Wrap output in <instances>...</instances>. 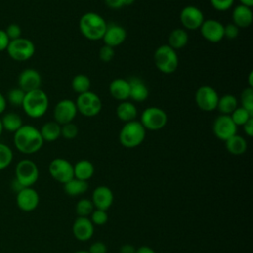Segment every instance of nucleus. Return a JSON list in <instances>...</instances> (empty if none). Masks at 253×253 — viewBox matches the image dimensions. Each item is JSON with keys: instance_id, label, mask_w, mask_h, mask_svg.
Wrapping results in <instances>:
<instances>
[{"instance_id": "603ef678", "label": "nucleus", "mask_w": 253, "mask_h": 253, "mask_svg": "<svg viewBox=\"0 0 253 253\" xmlns=\"http://www.w3.org/2000/svg\"><path fill=\"white\" fill-rule=\"evenodd\" d=\"M239 2L241 5H244V6H247L250 8H252V6H253V0H239Z\"/></svg>"}, {"instance_id": "cd10ccee", "label": "nucleus", "mask_w": 253, "mask_h": 253, "mask_svg": "<svg viewBox=\"0 0 253 253\" xmlns=\"http://www.w3.org/2000/svg\"><path fill=\"white\" fill-rule=\"evenodd\" d=\"M88 188H89V184L87 181L79 180L76 178H73L70 181L63 184V189L65 194L70 197L81 196L87 192Z\"/></svg>"}, {"instance_id": "9b49d317", "label": "nucleus", "mask_w": 253, "mask_h": 253, "mask_svg": "<svg viewBox=\"0 0 253 253\" xmlns=\"http://www.w3.org/2000/svg\"><path fill=\"white\" fill-rule=\"evenodd\" d=\"M48 172L50 176L57 182L65 184L74 178L73 165L67 159L54 158L48 165Z\"/></svg>"}, {"instance_id": "864d4df0", "label": "nucleus", "mask_w": 253, "mask_h": 253, "mask_svg": "<svg viewBox=\"0 0 253 253\" xmlns=\"http://www.w3.org/2000/svg\"><path fill=\"white\" fill-rule=\"evenodd\" d=\"M252 77H253V71H250L248 74V84L250 88H253V81H252Z\"/></svg>"}, {"instance_id": "2f4dec72", "label": "nucleus", "mask_w": 253, "mask_h": 253, "mask_svg": "<svg viewBox=\"0 0 253 253\" xmlns=\"http://www.w3.org/2000/svg\"><path fill=\"white\" fill-rule=\"evenodd\" d=\"M91 81L89 77L85 74H77L73 77L71 81V88L75 93L82 94L87 91H90Z\"/></svg>"}, {"instance_id": "4468645a", "label": "nucleus", "mask_w": 253, "mask_h": 253, "mask_svg": "<svg viewBox=\"0 0 253 253\" xmlns=\"http://www.w3.org/2000/svg\"><path fill=\"white\" fill-rule=\"evenodd\" d=\"M77 113L78 112L75 102L69 99H63L59 101L53 109L54 122H56L60 126L71 123L75 119Z\"/></svg>"}, {"instance_id": "20e7f679", "label": "nucleus", "mask_w": 253, "mask_h": 253, "mask_svg": "<svg viewBox=\"0 0 253 253\" xmlns=\"http://www.w3.org/2000/svg\"><path fill=\"white\" fill-rule=\"evenodd\" d=\"M146 129L138 121L125 123L119 133L120 143L126 148H134L140 145L145 138Z\"/></svg>"}, {"instance_id": "f3484780", "label": "nucleus", "mask_w": 253, "mask_h": 253, "mask_svg": "<svg viewBox=\"0 0 253 253\" xmlns=\"http://www.w3.org/2000/svg\"><path fill=\"white\" fill-rule=\"evenodd\" d=\"M42 77L39 71L33 68L24 69L18 77L19 88L22 89L25 93L37 90L41 88Z\"/></svg>"}, {"instance_id": "39448f33", "label": "nucleus", "mask_w": 253, "mask_h": 253, "mask_svg": "<svg viewBox=\"0 0 253 253\" xmlns=\"http://www.w3.org/2000/svg\"><path fill=\"white\" fill-rule=\"evenodd\" d=\"M156 68L165 74H171L176 71L179 65V57L175 49L168 44L158 46L153 54Z\"/></svg>"}, {"instance_id": "9d476101", "label": "nucleus", "mask_w": 253, "mask_h": 253, "mask_svg": "<svg viewBox=\"0 0 253 253\" xmlns=\"http://www.w3.org/2000/svg\"><path fill=\"white\" fill-rule=\"evenodd\" d=\"M219 96L216 90L211 86H201L195 93V102L199 109L205 112L216 110Z\"/></svg>"}, {"instance_id": "bb28decb", "label": "nucleus", "mask_w": 253, "mask_h": 253, "mask_svg": "<svg viewBox=\"0 0 253 253\" xmlns=\"http://www.w3.org/2000/svg\"><path fill=\"white\" fill-rule=\"evenodd\" d=\"M189 42V35L185 29H174L168 37V45L173 49H180L187 45Z\"/></svg>"}, {"instance_id": "423d86ee", "label": "nucleus", "mask_w": 253, "mask_h": 253, "mask_svg": "<svg viewBox=\"0 0 253 253\" xmlns=\"http://www.w3.org/2000/svg\"><path fill=\"white\" fill-rule=\"evenodd\" d=\"M39 179V168L37 164L30 159L19 161L15 168V184L19 189L32 187Z\"/></svg>"}, {"instance_id": "473e14b6", "label": "nucleus", "mask_w": 253, "mask_h": 253, "mask_svg": "<svg viewBox=\"0 0 253 253\" xmlns=\"http://www.w3.org/2000/svg\"><path fill=\"white\" fill-rule=\"evenodd\" d=\"M95 210V207L91 200L89 199H81L76 203L75 206V212L77 216L81 217H88Z\"/></svg>"}, {"instance_id": "f257e3e1", "label": "nucleus", "mask_w": 253, "mask_h": 253, "mask_svg": "<svg viewBox=\"0 0 253 253\" xmlns=\"http://www.w3.org/2000/svg\"><path fill=\"white\" fill-rule=\"evenodd\" d=\"M14 144L20 152L33 154L42 148L43 139L40 129L31 125H23L14 132Z\"/></svg>"}, {"instance_id": "49530a36", "label": "nucleus", "mask_w": 253, "mask_h": 253, "mask_svg": "<svg viewBox=\"0 0 253 253\" xmlns=\"http://www.w3.org/2000/svg\"><path fill=\"white\" fill-rule=\"evenodd\" d=\"M105 4L111 9H120L124 7V0H104Z\"/></svg>"}, {"instance_id": "a19ab883", "label": "nucleus", "mask_w": 253, "mask_h": 253, "mask_svg": "<svg viewBox=\"0 0 253 253\" xmlns=\"http://www.w3.org/2000/svg\"><path fill=\"white\" fill-rule=\"evenodd\" d=\"M210 2L212 8L221 12L227 11L234 4V0H210Z\"/></svg>"}, {"instance_id": "4d7b16f0", "label": "nucleus", "mask_w": 253, "mask_h": 253, "mask_svg": "<svg viewBox=\"0 0 253 253\" xmlns=\"http://www.w3.org/2000/svg\"><path fill=\"white\" fill-rule=\"evenodd\" d=\"M2 131H3V126H2V124H1V119H0V136L2 134Z\"/></svg>"}, {"instance_id": "8fccbe9b", "label": "nucleus", "mask_w": 253, "mask_h": 253, "mask_svg": "<svg viewBox=\"0 0 253 253\" xmlns=\"http://www.w3.org/2000/svg\"><path fill=\"white\" fill-rule=\"evenodd\" d=\"M135 253H156L151 247L149 246H146V245H143V246H140L136 249Z\"/></svg>"}, {"instance_id": "6e6552de", "label": "nucleus", "mask_w": 253, "mask_h": 253, "mask_svg": "<svg viewBox=\"0 0 253 253\" xmlns=\"http://www.w3.org/2000/svg\"><path fill=\"white\" fill-rule=\"evenodd\" d=\"M75 105L77 108V112H79L82 116L88 118L97 116L101 112L103 107L100 97L91 91L79 94L75 101Z\"/></svg>"}, {"instance_id": "e433bc0d", "label": "nucleus", "mask_w": 253, "mask_h": 253, "mask_svg": "<svg viewBox=\"0 0 253 253\" xmlns=\"http://www.w3.org/2000/svg\"><path fill=\"white\" fill-rule=\"evenodd\" d=\"M25 94L26 93L19 87L13 88V89L9 90L8 95H7V100L11 105H13L15 107H19V106H22V104H23Z\"/></svg>"}, {"instance_id": "09e8293b", "label": "nucleus", "mask_w": 253, "mask_h": 253, "mask_svg": "<svg viewBox=\"0 0 253 253\" xmlns=\"http://www.w3.org/2000/svg\"><path fill=\"white\" fill-rule=\"evenodd\" d=\"M136 248H134L133 245L126 243V244H123L120 248V253H135Z\"/></svg>"}, {"instance_id": "393cba45", "label": "nucleus", "mask_w": 253, "mask_h": 253, "mask_svg": "<svg viewBox=\"0 0 253 253\" xmlns=\"http://www.w3.org/2000/svg\"><path fill=\"white\" fill-rule=\"evenodd\" d=\"M116 115L121 121H123L125 123H128V122L135 120V118L137 116V109L133 103H131L127 100L122 101L117 106Z\"/></svg>"}, {"instance_id": "f704fd0d", "label": "nucleus", "mask_w": 253, "mask_h": 253, "mask_svg": "<svg viewBox=\"0 0 253 253\" xmlns=\"http://www.w3.org/2000/svg\"><path fill=\"white\" fill-rule=\"evenodd\" d=\"M12 160H13L12 149L8 145L0 142V170L7 168L11 164Z\"/></svg>"}, {"instance_id": "aec40b11", "label": "nucleus", "mask_w": 253, "mask_h": 253, "mask_svg": "<svg viewBox=\"0 0 253 253\" xmlns=\"http://www.w3.org/2000/svg\"><path fill=\"white\" fill-rule=\"evenodd\" d=\"M94 224L89 217L78 216L72 224V233L79 241H87L94 234Z\"/></svg>"}, {"instance_id": "5fc2aeb1", "label": "nucleus", "mask_w": 253, "mask_h": 253, "mask_svg": "<svg viewBox=\"0 0 253 253\" xmlns=\"http://www.w3.org/2000/svg\"><path fill=\"white\" fill-rule=\"evenodd\" d=\"M135 0H124V5L125 6H130L131 4H133Z\"/></svg>"}, {"instance_id": "a878e982", "label": "nucleus", "mask_w": 253, "mask_h": 253, "mask_svg": "<svg viewBox=\"0 0 253 253\" xmlns=\"http://www.w3.org/2000/svg\"><path fill=\"white\" fill-rule=\"evenodd\" d=\"M226 150L232 155H241L247 149V141L239 134H234L225 141Z\"/></svg>"}, {"instance_id": "ea45409f", "label": "nucleus", "mask_w": 253, "mask_h": 253, "mask_svg": "<svg viewBox=\"0 0 253 253\" xmlns=\"http://www.w3.org/2000/svg\"><path fill=\"white\" fill-rule=\"evenodd\" d=\"M115 56V50L114 47H111L109 45L104 44L103 46H101V48L99 49V58L103 61V62H109L111 61Z\"/></svg>"}, {"instance_id": "37998d69", "label": "nucleus", "mask_w": 253, "mask_h": 253, "mask_svg": "<svg viewBox=\"0 0 253 253\" xmlns=\"http://www.w3.org/2000/svg\"><path fill=\"white\" fill-rule=\"evenodd\" d=\"M239 34V28L236 27L233 23L227 24L223 28V37L228 40H234Z\"/></svg>"}, {"instance_id": "de8ad7c7", "label": "nucleus", "mask_w": 253, "mask_h": 253, "mask_svg": "<svg viewBox=\"0 0 253 253\" xmlns=\"http://www.w3.org/2000/svg\"><path fill=\"white\" fill-rule=\"evenodd\" d=\"M243 130L245 132V134L249 137H251L253 135V118H251L250 120H248L243 126Z\"/></svg>"}, {"instance_id": "7c9ffc66", "label": "nucleus", "mask_w": 253, "mask_h": 253, "mask_svg": "<svg viewBox=\"0 0 253 253\" xmlns=\"http://www.w3.org/2000/svg\"><path fill=\"white\" fill-rule=\"evenodd\" d=\"M1 124L3 129L9 132H15L23 126L22 118L16 113H8L4 115L1 118Z\"/></svg>"}, {"instance_id": "b1692460", "label": "nucleus", "mask_w": 253, "mask_h": 253, "mask_svg": "<svg viewBox=\"0 0 253 253\" xmlns=\"http://www.w3.org/2000/svg\"><path fill=\"white\" fill-rule=\"evenodd\" d=\"M73 173L74 178L88 182L95 173V167L91 161L82 159L73 165Z\"/></svg>"}, {"instance_id": "6ab92c4d", "label": "nucleus", "mask_w": 253, "mask_h": 253, "mask_svg": "<svg viewBox=\"0 0 253 253\" xmlns=\"http://www.w3.org/2000/svg\"><path fill=\"white\" fill-rule=\"evenodd\" d=\"M91 201L95 209L108 211L114 202L113 191L107 186H98L92 193Z\"/></svg>"}, {"instance_id": "72a5a7b5", "label": "nucleus", "mask_w": 253, "mask_h": 253, "mask_svg": "<svg viewBox=\"0 0 253 253\" xmlns=\"http://www.w3.org/2000/svg\"><path fill=\"white\" fill-rule=\"evenodd\" d=\"M229 116L236 126H242L248 120L253 118V114L249 113L247 110L243 109L242 107H237Z\"/></svg>"}, {"instance_id": "0eeeda50", "label": "nucleus", "mask_w": 253, "mask_h": 253, "mask_svg": "<svg viewBox=\"0 0 253 253\" xmlns=\"http://www.w3.org/2000/svg\"><path fill=\"white\" fill-rule=\"evenodd\" d=\"M8 55L15 61H26L29 60L35 54L34 42L26 38H19L9 42L6 48Z\"/></svg>"}, {"instance_id": "c9c22d12", "label": "nucleus", "mask_w": 253, "mask_h": 253, "mask_svg": "<svg viewBox=\"0 0 253 253\" xmlns=\"http://www.w3.org/2000/svg\"><path fill=\"white\" fill-rule=\"evenodd\" d=\"M241 107L253 114V88L247 87L240 94Z\"/></svg>"}, {"instance_id": "f8f14e48", "label": "nucleus", "mask_w": 253, "mask_h": 253, "mask_svg": "<svg viewBox=\"0 0 253 253\" xmlns=\"http://www.w3.org/2000/svg\"><path fill=\"white\" fill-rule=\"evenodd\" d=\"M204 21L205 17L202 10L196 6H186L180 12V22L186 30L196 31L200 29Z\"/></svg>"}, {"instance_id": "3c124183", "label": "nucleus", "mask_w": 253, "mask_h": 253, "mask_svg": "<svg viewBox=\"0 0 253 253\" xmlns=\"http://www.w3.org/2000/svg\"><path fill=\"white\" fill-rule=\"evenodd\" d=\"M7 105V100L3 96V94L0 92V115L5 111Z\"/></svg>"}, {"instance_id": "412c9836", "label": "nucleus", "mask_w": 253, "mask_h": 253, "mask_svg": "<svg viewBox=\"0 0 253 253\" xmlns=\"http://www.w3.org/2000/svg\"><path fill=\"white\" fill-rule=\"evenodd\" d=\"M253 21V13L250 7L237 5L232 11V23L240 28H248Z\"/></svg>"}, {"instance_id": "4be33fe9", "label": "nucleus", "mask_w": 253, "mask_h": 253, "mask_svg": "<svg viewBox=\"0 0 253 253\" xmlns=\"http://www.w3.org/2000/svg\"><path fill=\"white\" fill-rule=\"evenodd\" d=\"M109 92L111 96L122 102L129 98V83L124 78H116L109 85Z\"/></svg>"}, {"instance_id": "5701e85b", "label": "nucleus", "mask_w": 253, "mask_h": 253, "mask_svg": "<svg viewBox=\"0 0 253 253\" xmlns=\"http://www.w3.org/2000/svg\"><path fill=\"white\" fill-rule=\"evenodd\" d=\"M129 83V98L134 102H143L149 96V91L144 82L138 77H131Z\"/></svg>"}, {"instance_id": "ddd939ff", "label": "nucleus", "mask_w": 253, "mask_h": 253, "mask_svg": "<svg viewBox=\"0 0 253 253\" xmlns=\"http://www.w3.org/2000/svg\"><path fill=\"white\" fill-rule=\"evenodd\" d=\"M237 126L229 115H219L212 124V132L216 138L225 141L232 135L236 134Z\"/></svg>"}, {"instance_id": "58836bf2", "label": "nucleus", "mask_w": 253, "mask_h": 253, "mask_svg": "<svg viewBox=\"0 0 253 253\" xmlns=\"http://www.w3.org/2000/svg\"><path fill=\"white\" fill-rule=\"evenodd\" d=\"M78 134V127L75 124L67 123L61 126L60 136H63L65 139H73Z\"/></svg>"}, {"instance_id": "f03ea898", "label": "nucleus", "mask_w": 253, "mask_h": 253, "mask_svg": "<svg viewBox=\"0 0 253 253\" xmlns=\"http://www.w3.org/2000/svg\"><path fill=\"white\" fill-rule=\"evenodd\" d=\"M107 25L105 19L95 12H87L79 20V30L82 36L89 41L102 40Z\"/></svg>"}, {"instance_id": "c85d7f7f", "label": "nucleus", "mask_w": 253, "mask_h": 253, "mask_svg": "<svg viewBox=\"0 0 253 253\" xmlns=\"http://www.w3.org/2000/svg\"><path fill=\"white\" fill-rule=\"evenodd\" d=\"M60 129L61 126L59 124H57L54 121H50L42 125V128L40 129V132L43 141L52 142L58 139V137L60 136Z\"/></svg>"}, {"instance_id": "dca6fc26", "label": "nucleus", "mask_w": 253, "mask_h": 253, "mask_svg": "<svg viewBox=\"0 0 253 253\" xmlns=\"http://www.w3.org/2000/svg\"><path fill=\"white\" fill-rule=\"evenodd\" d=\"M223 28L224 26L219 21L214 19H207L203 22L199 30L205 40L214 43L224 39Z\"/></svg>"}, {"instance_id": "a18cd8bd", "label": "nucleus", "mask_w": 253, "mask_h": 253, "mask_svg": "<svg viewBox=\"0 0 253 253\" xmlns=\"http://www.w3.org/2000/svg\"><path fill=\"white\" fill-rule=\"evenodd\" d=\"M9 38L4 30H0V52L5 50L9 44Z\"/></svg>"}, {"instance_id": "c756f323", "label": "nucleus", "mask_w": 253, "mask_h": 253, "mask_svg": "<svg viewBox=\"0 0 253 253\" xmlns=\"http://www.w3.org/2000/svg\"><path fill=\"white\" fill-rule=\"evenodd\" d=\"M238 107V101L232 94H225L219 97L216 109L221 115H230Z\"/></svg>"}, {"instance_id": "6e6d98bb", "label": "nucleus", "mask_w": 253, "mask_h": 253, "mask_svg": "<svg viewBox=\"0 0 253 253\" xmlns=\"http://www.w3.org/2000/svg\"><path fill=\"white\" fill-rule=\"evenodd\" d=\"M74 253H89L87 250H78V251H75Z\"/></svg>"}, {"instance_id": "1a4fd4ad", "label": "nucleus", "mask_w": 253, "mask_h": 253, "mask_svg": "<svg viewBox=\"0 0 253 253\" xmlns=\"http://www.w3.org/2000/svg\"><path fill=\"white\" fill-rule=\"evenodd\" d=\"M167 121L166 112L161 108L152 106L143 110L139 122L145 129L159 130L166 126Z\"/></svg>"}, {"instance_id": "79ce46f5", "label": "nucleus", "mask_w": 253, "mask_h": 253, "mask_svg": "<svg viewBox=\"0 0 253 253\" xmlns=\"http://www.w3.org/2000/svg\"><path fill=\"white\" fill-rule=\"evenodd\" d=\"M5 33H6V35L8 36L9 40L12 41V40H16V39L21 38L22 29H21V27H20L18 24H10V25L6 28Z\"/></svg>"}, {"instance_id": "c03bdc74", "label": "nucleus", "mask_w": 253, "mask_h": 253, "mask_svg": "<svg viewBox=\"0 0 253 253\" xmlns=\"http://www.w3.org/2000/svg\"><path fill=\"white\" fill-rule=\"evenodd\" d=\"M107 245L102 241H96L92 243L88 250L89 253H107Z\"/></svg>"}, {"instance_id": "4c0bfd02", "label": "nucleus", "mask_w": 253, "mask_h": 253, "mask_svg": "<svg viewBox=\"0 0 253 253\" xmlns=\"http://www.w3.org/2000/svg\"><path fill=\"white\" fill-rule=\"evenodd\" d=\"M108 219H109V216H108L107 211L95 209L93 212L90 214V220L94 225H99V226L104 225L107 223Z\"/></svg>"}, {"instance_id": "2eb2a0df", "label": "nucleus", "mask_w": 253, "mask_h": 253, "mask_svg": "<svg viewBox=\"0 0 253 253\" xmlns=\"http://www.w3.org/2000/svg\"><path fill=\"white\" fill-rule=\"evenodd\" d=\"M16 203L18 208L23 211H32L39 206L40 196L32 187L22 188L17 192Z\"/></svg>"}, {"instance_id": "7ed1b4c3", "label": "nucleus", "mask_w": 253, "mask_h": 253, "mask_svg": "<svg viewBox=\"0 0 253 253\" xmlns=\"http://www.w3.org/2000/svg\"><path fill=\"white\" fill-rule=\"evenodd\" d=\"M48 97L41 88L27 92L22 104L26 115L32 119L42 118L48 108Z\"/></svg>"}, {"instance_id": "a211bd4d", "label": "nucleus", "mask_w": 253, "mask_h": 253, "mask_svg": "<svg viewBox=\"0 0 253 253\" xmlns=\"http://www.w3.org/2000/svg\"><path fill=\"white\" fill-rule=\"evenodd\" d=\"M126 39V31L123 26L118 24H108L105 34L103 36V41L106 45L111 47H116L122 44Z\"/></svg>"}]
</instances>
